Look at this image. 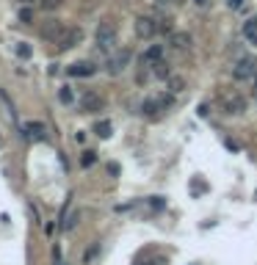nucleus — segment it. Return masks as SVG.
Returning <instances> with one entry per match:
<instances>
[{
    "mask_svg": "<svg viewBox=\"0 0 257 265\" xmlns=\"http://www.w3.org/2000/svg\"><path fill=\"white\" fill-rule=\"evenodd\" d=\"M102 97L97 94V91H86L83 97H80V108H83V113H100L102 111Z\"/></svg>",
    "mask_w": 257,
    "mask_h": 265,
    "instance_id": "obj_8",
    "label": "nucleus"
},
{
    "mask_svg": "<svg viewBox=\"0 0 257 265\" xmlns=\"http://www.w3.org/2000/svg\"><path fill=\"white\" fill-rule=\"evenodd\" d=\"M172 47L174 50H188L191 47V36H188L186 30H174L172 33Z\"/></svg>",
    "mask_w": 257,
    "mask_h": 265,
    "instance_id": "obj_13",
    "label": "nucleus"
},
{
    "mask_svg": "<svg viewBox=\"0 0 257 265\" xmlns=\"http://www.w3.org/2000/svg\"><path fill=\"white\" fill-rule=\"evenodd\" d=\"M22 136L33 138V141H42V138L47 136V127H44L42 122H25L22 124Z\"/></svg>",
    "mask_w": 257,
    "mask_h": 265,
    "instance_id": "obj_9",
    "label": "nucleus"
},
{
    "mask_svg": "<svg viewBox=\"0 0 257 265\" xmlns=\"http://www.w3.org/2000/svg\"><path fill=\"white\" fill-rule=\"evenodd\" d=\"M161 111H166V105L161 102V97H147V100L141 102V113H144V116H158Z\"/></svg>",
    "mask_w": 257,
    "mask_h": 265,
    "instance_id": "obj_11",
    "label": "nucleus"
},
{
    "mask_svg": "<svg viewBox=\"0 0 257 265\" xmlns=\"http://www.w3.org/2000/svg\"><path fill=\"white\" fill-rule=\"evenodd\" d=\"M53 265H66L64 257H61V249L58 246H53Z\"/></svg>",
    "mask_w": 257,
    "mask_h": 265,
    "instance_id": "obj_25",
    "label": "nucleus"
},
{
    "mask_svg": "<svg viewBox=\"0 0 257 265\" xmlns=\"http://www.w3.org/2000/svg\"><path fill=\"white\" fill-rule=\"evenodd\" d=\"M94 163H97V152H94V149H86L83 158H80V166H86V169H89V166H94Z\"/></svg>",
    "mask_w": 257,
    "mask_h": 265,
    "instance_id": "obj_22",
    "label": "nucleus"
},
{
    "mask_svg": "<svg viewBox=\"0 0 257 265\" xmlns=\"http://www.w3.org/2000/svg\"><path fill=\"white\" fill-rule=\"evenodd\" d=\"M58 100L64 102V105H69V102L75 100V94H72V88H69V86H61V91H58Z\"/></svg>",
    "mask_w": 257,
    "mask_h": 265,
    "instance_id": "obj_23",
    "label": "nucleus"
},
{
    "mask_svg": "<svg viewBox=\"0 0 257 265\" xmlns=\"http://www.w3.org/2000/svg\"><path fill=\"white\" fill-rule=\"evenodd\" d=\"M19 22H22V25H33V8H30V6L19 8Z\"/></svg>",
    "mask_w": 257,
    "mask_h": 265,
    "instance_id": "obj_19",
    "label": "nucleus"
},
{
    "mask_svg": "<svg viewBox=\"0 0 257 265\" xmlns=\"http://www.w3.org/2000/svg\"><path fill=\"white\" fill-rule=\"evenodd\" d=\"M64 28L66 25L61 22V19H44L42 22V39H47V41H58L61 39V33H64Z\"/></svg>",
    "mask_w": 257,
    "mask_h": 265,
    "instance_id": "obj_5",
    "label": "nucleus"
},
{
    "mask_svg": "<svg viewBox=\"0 0 257 265\" xmlns=\"http://www.w3.org/2000/svg\"><path fill=\"white\" fill-rule=\"evenodd\" d=\"M94 39H97V47L100 50H114V44H116V25L114 22H100L97 25V33H94Z\"/></svg>",
    "mask_w": 257,
    "mask_h": 265,
    "instance_id": "obj_1",
    "label": "nucleus"
},
{
    "mask_svg": "<svg viewBox=\"0 0 257 265\" xmlns=\"http://www.w3.org/2000/svg\"><path fill=\"white\" fill-rule=\"evenodd\" d=\"M152 207H155V210H161V207H163V199H161V196H152Z\"/></svg>",
    "mask_w": 257,
    "mask_h": 265,
    "instance_id": "obj_26",
    "label": "nucleus"
},
{
    "mask_svg": "<svg viewBox=\"0 0 257 265\" xmlns=\"http://www.w3.org/2000/svg\"><path fill=\"white\" fill-rule=\"evenodd\" d=\"M152 75L163 80V77H172V69H169L166 61H158V64H152Z\"/></svg>",
    "mask_w": 257,
    "mask_h": 265,
    "instance_id": "obj_16",
    "label": "nucleus"
},
{
    "mask_svg": "<svg viewBox=\"0 0 257 265\" xmlns=\"http://www.w3.org/2000/svg\"><path fill=\"white\" fill-rule=\"evenodd\" d=\"M66 72H69L72 77H91L97 72V66L91 64V61H75V64H72Z\"/></svg>",
    "mask_w": 257,
    "mask_h": 265,
    "instance_id": "obj_10",
    "label": "nucleus"
},
{
    "mask_svg": "<svg viewBox=\"0 0 257 265\" xmlns=\"http://www.w3.org/2000/svg\"><path fill=\"white\" fill-rule=\"evenodd\" d=\"M127 64H130V50H116L114 55H108V75H122V72L127 69Z\"/></svg>",
    "mask_w": 257,
    "mask_h": 265,
    "instance_id": "obj_3",
    "label": "nucleus"
},
{
    "mask_svg": "<svg viewBox=\"0 0 257 265\" xmlns=\"http://www.w3.org/2000/svg\"><path fill=\"white\" fill-rule=\"evenodd\" d=\"M94 133H97L100 138H111L114 127H111V122H97V124H94Z\"/></svg>",
    "mask_w": 257,
    "mask_h": 265,
    "instance_id": "obj_17",
    "label": "nucleus"
},
{
    "mask_svg": "<svg viewBox=\"0 0 257 265\" xmlns=\"http://www.w3.org/2000/svg\"><path fill=\"white\" fill-rule=\"evenodd\" d=\"M244 33H246V39L257 41V19H249V22L244 25Z\"/></svg>",
    "mask_w": 257,
    "mask_h": 265,
    "instance_id": "obj_20",
    "label": "nucleus"
},
{
    "mask_svg": "<svg viewBox=\"0 0 257 265\" xmlns=\"http://www.w3.org/2000/svg\"><path fill=\"white\" fill-rule=\"evenodd\" d=\"M158 61H163V47L161 44H152V47L144 50V55H141L144 66H152V64H158Z\"/></svg>",
    "mask_w": 257,
    "mask_h": 265,
    "instance_id": "obj_12",
    "label": "nucleus"
},
{
    "mask_svg": "<svg viewBox=\"0 0 257 265\" xmlns=\"http://www.w3.org/2000/svg\"><path fill=\"white\" fill-rule=\"evenodd\" d=\"M17 53H19V58H30V44H28V41H22V44L17 47Z\"/></svg>",
    "mask_w": 257,
    "mask_h": 265,
    "instance_id": "obj_24",
    "label": "nucleus"
},
{
    "mask_svg": "<svg viewBox=\"0 0 257 265\" xmlns=\"http://www.w3.org/2000/svg\"><path fill=\"white\" fill-rule=\"evenodd\" d=\"M158 33V22L152 17H138L136 19V36L138 39H152Z\"/></svg>",
    "mask_w": 257,
    "mask_h": 265,
    "instance_id": "obj_6",
    "label": "nucleus"
},
{
    "mask_svg": "<svg viewBox=\"0 0 257 265\" xmlns=\"http://www.w3.org/2000/svg\"><path fill=\"white\" fill-rule=\"evenodd\" d=\"M205 3H208V0H197V6H205Z\"/></svg>",
    "mask_w": 257,
    "mask_h": 265,
    "instance_id": "obj_28",
    "label": "nucleus"
},
{
    "mask_svg": "<svg viewBox=\"0 0 257 265\" xmlns=\"http://www.w3.org/2000/svg\"><path fill=\"white\" fill-rule=\"evenodd\" d=\"M33 3H39V0H22V6H33Z\"/></svg>",
    "mask_w": 257,
    "mask_h": 265,
    "instance_id": "obj_27",
    "label": "nucleus"
},
{
    "mask_svg": "<svg viewBox=\"0 0 257 265\" xmlns=\"http://www.w3.org/2000/svg\"><path fill=\"white\" fill-rule=\"evenodd\" d=\"M255 75H257L255 55H241V58L233 64V77H235V80H252Z\"/></svg>",
    "mask_w": 257,
    "mask_h": 265,
    "instance_id": "obj_2",
    "label": "nucleus"
},
{
    "mask_svg": "<svg viewBox=\"0 0 257 265\" xmlns=\"http://www.w3.org/2000/svg\"><path fill=\"white\" fill-rule=\"evenodd\" d=\"M0 105H3V113H6V119L8 122H17V113H14V102H11V97L6 94V91H0Z\"/></svg>",
    "mask_w": 257,
    "mask_h": 265,
    "instance_id": "obj_14",
    "label": "nucleus"
},
{
    "mask_svg": "<svg viewBox=\"0 0 257 265\" xmlns=\"http://www.w3.org/2000/svg\"><path fill=\"white\" fill-rule=\"evenodd\" d=\"M39 6H42L44 11H58V8L64 6V0H39Z\"/></svg>",
    "mask_w": 257,
    "mask_h": 265,
    "instance_id": "obj_21",
    "label": "nucleus"
},
{
    "mask_svg": "<svg viewBox=\"0 0 257 265\" xmlns=\"http://www.w3.org/2000/svg\"><path fill=\"white\" fill-rule=\"evenodd\" d=\"M183 88H186V80H183V77H169V91H172V94H180Z\"/></svg>",
    "mask_w": 257,
    "mask_h": 265,
    "instance_id": "obj_18",
    "label": "nucleus"
},
{
    "mask_svg": "<svg viewBox=\"0 0 257 265\" xmlns=\"http://www.w3.org/2000/svg\"><path fill=\"white\" fill-rule=\"evenodd\" d=\"M80 39H83V30L80 28H64V33H61V39L55 41L61 50H69L75 47V44H80Z\"/></svg>",
    "mask_w": 257,
    "mask_h": 265,
    "instance_id": "obj_7",
    "label": "nucleus"
},
{
    "mask_svg": "<svg viewBox=\"0 0 257 265\" xmlns=\"http://www.w3.org/2000/svg\"><path fill=\"white\" fill-rule=\"evenodd\" d=\"M252 80H255V88H257V75H255V77H252Z\"/></svg>",
    "mask_w": 257,
    "mask_h": 265,
    "instance_id": "obj_29",
    "label": "nucleus"
},
{
    "mask_svg": "<svg viewBox=\"0 0 257 265\" xmlns=\"http://www.w3.org/2000/svg\"><path fill=\"white\" fill-rule=\"evenodd\" d=\"M78 224H80V210H72L69 216H66L64 221H61V227H64V230H75Z\"/></svg>",
    "mask_w": 257,
    "mask_h": 265,
    "instance_id": "obj_15",
    "label": "nucleus"
},
{
    "mask_svg": "<svg viewBox=\"0 0 257 265\" xmlns=\"http://www.w3.org/2000/svg\"><path fill=\"white\" fill-rule=\"evenodd\" d=\"M222 111L227 113V116H241V113L246 111V100L241 94H224L222 97Z\"/></svg>",
    "mask_w": 257,
    "mask_h": 265,
    "instance_id": "obj_4",
    "label": "nucleus"
}]
</instances>
